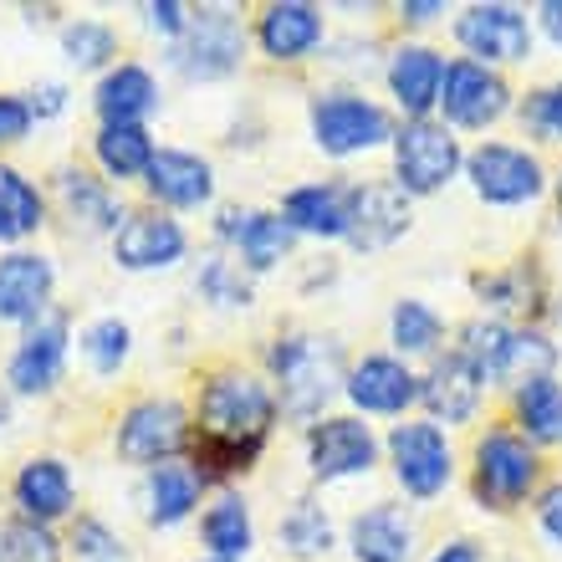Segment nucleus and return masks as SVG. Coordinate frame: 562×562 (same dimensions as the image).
Listing matches in <instances>:
<instances>
[{
	"instance_id": "1",
	"label": "nucleus",
	"mask_w": 562,
	"mask_h": 562,
	"mask_svg": "<svg viewBox=\"0 0 562 562\" xmlns=\"http://www.w3.org/2000/svg\"><path fill=\"white\" fill-rule=\"evenodd\" d=\"M271 404L267 384H256L246 373H221L210 379L205 394H200V435H194V465H200V481L205 475H236L246 471L261 445L271 435Z\"/></svg>"
},
{
	"instance_id": "2",
	"label": "nucleus",
	"mask_w": 562,
	"mask_h": 562,
	"mask_svg": "<svg viewBox=\"0 0 562 562\" xmlns=\"http://www.w3.org/2000/svg\"><path fill=\"white\" fill-rule=\"evenodd\" d=\"M271 369H277L286 415L312 419L327 404V394L338 389V348H333L327 338L296 333V338H286V342L271 348Z\"/></svg>"
},
{
	"instance_id": "3",
	"label": "nucleus",
	"mask_w": 562,
	"mask_h": 562,
	"mask_svg": "<svg viewBox=\"0 0 562 562\" xmlns=\"http://www.w3.org/2000/svg\"><path fill=\"white\" fill-rule=\"evenodd\" d=\"M537 486V450L512 429H491L475 445V496L496 512H512Z\"/></svg>"
},
{
	"instance_id": "4",
	"label": "nucleus",
	"mask_w": 562,
	"mask_h": 562,
	"mask_svg": "<svg viewBox=\"0 0 562 562\" xmlns=\"http://www.w3.org/2000/svg\"><path fill=\"white\" fill-rule=\"evenodd\" d=\"M312 138L323 154H363V148L384 144L389 138V119L384 108H373L369 98H353V92H333V98H317L312 103Z\"/></svg>"
},
{
	"instance_id": "5",
	"label": "nucleus",
	"mask_w": 562,
	"mask_h": 562,
	"mask_svg": "<svg viewBox=\"0 0 562 562\" xmlns=\"http://www.w3.org/2000/svg\"><path fill=\"white\" fill-rule=\"evenodd\" d=\"M394 164H400V190L404 194H435L440 184H450L460 169V144L450 138L445 123H409L394 138Z\"/></svg>"
},
{
	"instance_id": "6",
	"label": "nucleus",
	"mask_w": 562,
	"mask_h": 562,
	"mask_svg": "<svg viewBox=\"0 0 562 562\" xmlns=\"http://www.w3.org/2000/svg\"><path fill=\"white\" fill-rule=\"evenodd\" d=\"M240 52H246V31H240L236 15L231 11H200V15H190L184 36L175 42V67L184 77L210 82V77L236 72Z\"/></svg>"
},
{
	"instance_id": "7",
	"label": "nucleus",
	"mask_w": 562,
	"mask_h": 562,
	"mask_svg": "<svg viewBox=\"0 0 562 562\" xmlns=\"http://www.w3.org/2000/svg\"><path fill=\"white\" fill-rule=\"evenodd\" d=\"M184 445H190V419L175 400L134 404L119 425V450L138 465H169V456H179Z\"/></svg>"
},
{
	"instance_id": "8",
	"label": "nucleus",
	"mask_w": 562,
	"mask_h": 562,
	"mask_svg": "<svg viewBox=\"0 0 562 562\" xmlns=\"http://www.w3.org/2000/svg\"><path fill=\"white\" fill-rule=\"evenodd\" d=\"M465 169H471L475 194L491 200V205H521V200H537V194H542V164H537L527 148L481 144Z\"/></svg>"
},
{
	"instance_id": "9",
	"label": "nucleus",
	"mask_w": 562,
	"mask_h": 562,
	"mask_svg": "<svg viewBox=\"0 0 562 562\" xmlns=\"http://www.w3.org/2000/svg\"><path fill=\"white\" fill-rule=\"evenodd\" d=\"M440 108L445 119L460 123V128H486L512 108V92L486 61H456V67H445Z\"/></svg>"
},
{
	"instance_id": "10",
	"label": "nucleus",
	"mask_w": 562,
	"mask_h": 562,
	"mask_svg": "<svg viewBox=\"0 0 562 562\" xmlns=\"http://www.w3.org/2000/svg\"><path fill=\"white\" fill-rule=\"evenodd\" d=\"M456 36L471 57H486V61L532 57V21L517 5H471V11H460Z\"/></svg>"
},
{
	"instance_id": "11",
	"label": "nucleus",
	"mask_w": 562,
	"mask_h": 562,
	"mask_svg": "<svg viewBox=\"0 0 562 562\" xmlns=\"http://www.w3.org/2000/svg\"><path fill=\"white\" fill-rule=\"evenodd\" d=\"M389 450H394V475L409 496H440L450 486V445L435 425H400Z\"/></svg>"
},
{
	"instance_id": "12",
	"label": "nucleus",
	"mask_w": 562,
	"mask_h": 562,
	"mask_svg": "<svg viewBox=\"0 0 562 562\" xmlns=\"http://www.w3.org/2000/svg\"><path fill=\"white\" fill-rule=\"evenodd\" d=\"M307 456H312V475L342 481V475H363L379 460V440L358 419H323L307 435Z\"/></svg>"
},
{
	"instance_id": "13",
	"label": "nucleus",
	"mask_w": 562,
	"mask_h": 562,
	"mask_svg": "<svg viewBox=\"0 0 562 562\" xmlns=\"http://www.w3.org/2000/svg\"><path fill=\"white\" fill-rule=\"evenodd\" d=\"M409 231V194L400 184H358L353 190V215H348V240L358 251H379L389 240H400Z\"/></svg>"
},
{
	"instance_id": "14",
	"label": "nucleus",
	"mask_w": 562,
	"mask_h": 562,
	"mask_svg": "<svg viewBox=\"0 0 562 562\" xmlns=\"http://www.w3.org/2000/svg\"><path fill=\"white\" fill-rule=\"evenodd\" d=\"M113 256H119L123 271H159V267H175L179 256H184V231H179L169 215H128V221L119 225Z\"/></svg>"
},
{
	"instance_id": "15",
	"label": "nucleus",
	"mask_w": 562,
	"mask_h": 562,
	"mask_svg": "<svg viewBox=\"0 0 562 562\" xmlns=\"http://www.w3.org/2000/svg\"><path fill=\"white\" fill-rule=\"evenodd\" d=\"M61 358H67V317H42L15 348L11 384L21 394H46L61 379Z\"/></svg>"
},
{
	"instance_id": "16",
	"label": "nucleus",
	"mask_w": 562,
	"mask_h": 562,
	"mask_svg": "<svg viewBox=\"0 0 562 562\" xmlns=\"http://www.w3.org/2000/svg\"><path fill=\"white\" fill-rule=\"evenodd\" d=\"M481 384H486V379L471 369V358L450 353L429 369V379L419 384V400H425L429 415L445 419V425H465V419L481 409Z\"/></svg>"
},
{
	"instance_id": "17",
	"label": "nucleus",
	"mask_w": 562,
	"mask_h": 562,
	"mask_svg": "<svg viewBox=\"0 0 562 562\" xmlns=\"http://www.w3.org/2000/svg\"><path fill=\"white\" fill-rule=\"evenodd\" d=\"M348 400L369 415H400L404 404L419 400V379L404 369L400 358H363L348 373Z\"/></svg>"
},
{
	"instance_id": "18",
	"label": "nucleus",
	"mask_w": 562,
	"mask_h": 562,
	"mask_svg": "<svg viewBox=\"0 0 562 562\" xmlns=\"http://www.w3.org/2000/svg\"><path fill=\"white\" fill-rule=\"evenodd\" d=\"M52 302V261L15 251L0 261V317L5 323H36Z\"/></svg>"
},
{
	"instance_id": "19",
	"label": "nucleus",
	"mask_w": 562,
	"mask_h": 562,
	"mask_svg": "<svg viewBox=\"0 0 562 562\" xmlns=\"http://www.w3.org/2000/svg\"><path fill=\"white\" fill-rule=\"evenodd\" d=\"M144 179H148V194H154V200H164V205H179V210L205 205L210 190H215L210 164L194 159V154H179V148H159Z\"/></svg>"
},
{
	"instance_id": "20",
	"label": "nucleus",
	"mask_w": 562,
	"mask_h": 562,
	"mask_svg": "<svg viewBox=\"0 0 562 562\" xmlns=\"http://www.w3.org/2000/svg\"><path fill=\"white\" fill-rule=\"evenodd\" d=\"M348 215H353V190L338 184H302L281 205V221L307 236H348Z\"/></svg>"
},
{
	"instance_id": "21",
	"label": "nucleus",
	"mask_w": 562,
	"mask_h": 562,
	"mask_svg": "<svg viewBox=\"0 0 562 562\" xmlns=\"http://www.w3.org/2000/svg\"><path fill=\"white\" fill-rule=\"evenodd\" d=\"M389 88H394V98H400L404 113H415V123H419L429 108L440 103L445 61L435 57L429 46H404V52H394V67H389Z\"/></svg>"
},
{
	"instance_id": "22",
	"label": "nucleus",
	"mask_w": 562,
	"mask_h": 562,
	"mask_svg": "<svg viewBox=\"0 0 562 562\" xmlns=\"http://www.w3.org/2000/svg\"><path fill=\"white\" fill-rule=\"evenodd\" d=\"M261 46H267V57L277 61H296L307 57L312 46L323 42V15L317 5H302V0H286V5H267L261 15Z\"/></svg>"
},
{
	"instance_id": "23",
	"label": "nucleus",
	"mask_w": 562,
	"mask_h": 562,
	"mask_svg": "<svg viewBox=\"0 0 562 562\" xmlns=\"http://www.w3.org/2000/svg\"><path fill=\"white\" fill-rule=\"evenodd\" d=\"M415 527L400 506H373L353 521V558L358 562H409Z\"/></svg>"
},
{
	"instance_id": "24",
	"label": "nucleus",
	"mask_w": 562,
	"mask_h": 562,
	"mask_svg": "<svg viewBox=\"0 0 562 562\" xmlns=\"http://www.w3.org/2000/svg\"><path fill=\"white\" fill-rule=\"evenodd\" d=\"M15 506L26 512V521H57L72 506V475L61 460H31L26 471L15 475Z\"/></svg>"
},
{
	"instance_id": "25",
	"label": "nucleus",
	"mask_w": 562,
	"mask_h": 562,
	"mask_svg": "<svg viewBox=\"0 0 562 562\" xmlns=\"http://www.w3.org/2000/svg\"><path fill=\"white\" fill-rule=\"evenodd\" d=\"M159 103V88H154V77L144 67H119V72L103 77V88H98V113H103V128L113 123H138L144 113H154Z\"/></svg>"
},
{
	"instance_id": "26",
	"label": "nucleus",
	"mask_w": 562,
	"mask_h": 562,
	"mask_svg": "<svg viewBox=\"0 0 562 562\" xmlns=\"http://www.w3.org/2000/svg\"><path fill=\"white\" fill-rule=\"evenodd\" d=\"M200 471L194 465H154L148 475V521H159V527H175L194 512L200 502Z\"/></svg>"
},
{
	"instance_id": "27",
	"label": "nucleus",
	"mask_w": 562,
	"mask_h": 562,
	"mask_svg": "<svg viewBox=\"0 0 562 562\" xmlns=\"http://www.w3.org/2000/svg\"><path fill=\"white\" fill-rule=\"evenodd\" d=\"M205 548L215 552V562H236L251 552V512L240 496H221V502L205 512Z\"/></svg>"
},
{
	"instance_id": "28",
	"label": "nucleus",
	"mask_w": 562,
	"mask_h": 562,
	"mask_svg": "<svg viewBox=\"0 0 562 562\" xmlns=\"http://www.w3.org/2000/svg\"><path fill=\"white\" fill-rule=\"evenodd\" d=\"M517 419L527 429V440L558 445L562 440V384L558 379H532L517 389Z\"/></svg>"
},
{
	"instance_id": "29",
	"label": "nucleus",
	"mask_w": 562,
	"mask_h": 562,
	"mask_svg": "<svg viewBox=\"0 0 562 562\" xmlns=\"http://www.w3.org/2000/svg\"><path fill=\"white\" fill-rule=\"evenodd\" d=\"M98 164H103L108 175L119 179H134V175H148V164H154V144L138 123H113L98 134Z\"/></svg>"
},
{
	"instance_id": "30",
	"label": "nucleus",
	"mask_w": 562,
	"mask_h": 562,
	"mask_svg": "<svg viewBox=\"0 0 562 562\" xmlns=\"http://www.w3.org/2000/svg\"><path fill=\"white\" fill-rule=\"evenodd\" d=\"M61 200L72 210V221H82L88 231H119V200L108 194L103 179L72 169V175H61Z\"/></svg>"
},
{
	"instance_id": "31",
	"label": "nucleus",
	"mask_w": 562,
	"mask_h": 562,
	"mask_svg": "<svg viewBox=\"0 0 562 562\" xmlns=\"http://www.w3.org/2000/svg\"><path fill=\"white\" fill-rule=\"evenodd\" d=\"M42 225V194L15 169H0V240H21Z\"/></svg>"
},
{
	"instance_id": "32",
	"label": "nucleus",
	"mask_w": 562,
	"mask_h": 562,
	"mask_svg": "<svg viewBox=\"0 0 562 562\" xmlns=\"http://www.w3.org/2000/svg\"><path fill=\"white\" fill-rule=\"evenodd\" d=\"M292 225L281 221V215H246V231H240V256L251 261L256 271L277 267L281 256L292 251Z\"/></svg>"
},
{
	"instance_id": "33",
	"label": "nucleus",
	"mask_w": 562,
	"mask_h": 562,
	"mask_svg": "<svg viewBox=\"0 0 562 562\" xmlns=\"http://www.w3.org/2000/svg\"><path fill=\"white\" fill-rule=\"evenodd\" d=\"M281 537H286V548H292L296 558H317V552L333 548V521L323 517V506L296 502L292 512H286V521H281Z\"/></svg>"
},
{
	"instance_id": "34",
	"label": "nucleus",
	"mask_w": 562,
	"mask_h": 562,
	"mask_svg": "<svg viewBox=\"0 0 562 562\" xmlns=\"http://www.w3.org/2000/svg\"><path fill=\"white\" fill-rule=\"evenodd\" d=\"M440 333H445L440 312L425 307V302H400L394 307V342H400L404 353H429L440 342Z\"/></svg>"
},
{
	"instance_id": "35",
	"label": "nucleus",
	"mask_w": 562,
	"mask_h": 562,
	"mask_svg": "<svg viewBox=\"0 0 562 562\" xmlns=\"http://www.w3.org/2000/svg\"><path fill=\"white\" fill-rule=\"evenodd\" d=\"M61 52H67L72 67H103L119 52V36L103 21H72V26L61 31Z\"/></svg>"
},
{
	"instance_id": "36",
	"label": "nucleus",
	"mask_w": 562,
	"mask_h": 562,
	"mask_svg": "<svg viewBox=\"0 0 562 562\" xmlns=\"http://www.w3.org/2000/svg\"><path fill=\"white\" fill-rule=\"evenodd\" d=\"M506 342H512V327H502V323H471V327H465L460 353L471 358V369L481 373V379H496V373H502V358H506Z\"/></svg>"
},
{
	"instance_id": "37",
	"label": "nucleus",
	"mask_w": 562,
	"mask_h": 562,
	"mask_svg": "<svg viewBox=\"0 0 562 562\" xmlns=\"http://www.w3.org/2000/svg\"><path fill=\"white\" fill-rule=\"evenodd\" d=\"M128 323H119V317H103V323L88 333V358L98 373H119V363L128 358Z\"/></svg>"
},
{
	"instance_id": "38",
	"label": "nucleus",
	"mask_w": 562,
	"mask_h": 562,
	"mask_svg": "<svg viewBox=\"0 0 562 562\" xmlns=\"http://www.w3.org/2000/svg\"><path fill=\"white\" fill-rule=\"evenodd\" d=\"M5 558L11 562H57V537L42 521H15L5 527Z\"/></svg>"
},
{
	"instance_id": "39",
	"label": "nucleus",
	"mask_w": 562,
	"mask_h": 562,
	"mask_svg": "<svg viewBox=\"0 0 562 562\" xmlns=\"http://www.w3.org/2000/svg\"><path fill=\"white\" fill-rule=\"evenodd\" d=\"M200 292H205L210 302H221V307H246V302H251V286L240 281V271H231V261H205Z\"/></svg>"
},
{
	"instance_id": "40",
	"label": "nucleus",
	"mask_w": 562,
	"mask_h": 562,
	"mask_svg": "<svg viewBox=\"0 0 562 562\" xmlns=\"http://www.w3.org/2000/svg\"><path fill=\"white\" fill-rule=\"evenodd\" d=\"M521 119H527V128H532L537 138L562 144V82H558V88L532 92V98H527V108H521Z\"/></svg>"
},
{
	"instance_id": "41",
	"label": "nucleus",
	"mask_w": 562,
	"mask_h": 562,
	"mask_svg": "<svg viewBox=\"0 0 562 562\" xmlns=\"http://www.w3.org/2000/svg\"><path fill=\"white\" fill-rule=\"evenodd\" d=\"M72 548H77L82 562H123V542L108 532L103 521H92V517H82L72 527Z\"/></svg>"
},
{
	"instance_id": "42",
	"label": "nucleus",
	"mask_w": 562,
	"mask_h": 562,
	"mask_svg": "<svg viewBox=\"0 0 562 562\" xmlns=\"http://www.w3.org/2000/svg\"><path fill=\"white\" fill-rule=\"evenodd\" d=\"M26 128H31V103H21V98H0V144L26 138Z\"/></svg>"
},
{
	"instance_id": "43",
	"label": "nucleus",
	"mask_w": 562,
	"mask_h": 562,
	"mask_svg": "<svg viewBox=\"0 0 562 562\" xmlns=\"http://www.w3.org/2000/svg\"><path fill=\"white\" fill-rule=\"evenodd\" d=\"M148 26L164 31V36H184V26H190V11L179 5V0H159V5H148Z\"/></svg>"
},
{
	"instance_id": "44",
	"label": "nucleus",
	"mask_w": 562,
	"mask_h": 562,
	"mask_svg": "<svg viewBox=\"0 0 562 562\" xmlns=\"http://www.w3.org/2000/svg\"><path fill=\"white\" fill-rule=\"evenodd\" d=\"M537 521H542V532H548L552 542H562V481L537 496Z\"/></svg>"
},
{
	"instance_id": "45",
	"label": "nucleus",
	"mask_w": 562,
	"mask_h": 562,
	"mask_svg": "<svg viewBox=\"0 0 562 562\" xmlns=\"http://www.w3.org/2000/svg\"><path fill=\"white\" fill-rule=\"evenodd\" d=\"M61 103H67V92H61L57 82H52V88L36 92V103H31V113H36V119H52V113H61Z\"/></svg>"
},
{
	"instance_id": "46",
	"label": "nucleus",
	"mask_w": 562,
	"mask_h": 562,
	"mask_svg": "<svg viewBox=\"0 0 562 562\" xmlns=\"http://www.w3.org/2000/svg\"><path fill=\"white\" fill-rule=\"evenodd\" d=\"M537 15H542V31H548L552 42L562 46V0H548V5H542Z\"/></svg>"
},
{
	"instance_id": "47",
	"label": "nucleus",
	"mask_w": 562,
	"mask_h": 562,
	"mask_svg": "<svg viewBox=\"0 0 562 562\" xmlns=\"http://www.w3.org/2000/svg\"><path fill=\"white\" fill-rule=\"evenodd\" d=\"M435 562H481V552H475L471 542H450V548L435 552Z\"/></svg>"
},
{
	"instance_id": "48",
	"label": "nucleus",
	"mask_w": 562,
	"mask_h": 562,
	"mask_svg": "<svg viewBox=\"0 0 562 562\" xmlns=\"http://www.w3.org/2000/svg\"><path fill=\"white\" fill-rule=\"evenodd\" d=\"M435 15H440V5H435V0H409V5H404V21H419V26H425V21H435Z\"/></svg>"
},
{
	"instance_id": "49",
	"label": "nucleus",
	"mask_w": 562,
	"mask_h": 562,
	"mask_svg": "<svg viewBox=\"0 0 562 562\" xmlns=\"http://www.w3.org/2000/svg\"><path fill=\"white\" fill-rule=\"evenodd\" d=\"M558 210H562V175H558Z\"/></svg>"
},
{
	"instance_id": "50",
	"label": "nucleus",
	"mask_w": 562,
	"mask_h": 562,
	"mask_svg": "<svg viewBox=\"0 0 562 562\" xmlns=\"http://www.w3.org/2000/svg\"><path fill=\"white\" fill-rule=\"evenodd\" d=\"M0 419H5V404H0Z\"/></svg>"
},
{
	"instance_id": "51",
	"label": "nucleus",
	"mask_w": 562,
	"mask_h": 562,
	"mask_svg": "<svg viewBox=\"0 0 562 562\" xmlns=\"http://www.w3.org/2000/svg\"><path fill=\"white\" fill-rule=\"evenodd\" d=\"M0 562H5V558H0Z\"/></svg>"
}]
</instances>
